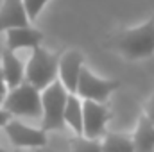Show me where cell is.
I'll list each match as a JSON object with an SVG mask.
<instances>
[{
	"instance_id": "1",
	"label": "cell",
	"mask_w": 154,
	"mask_h": 152,
	"mask_svg": "<svg viewBox=\"0 0 154 152\" xmlns=\"http://www.w3.org/2000/svg\"><path fill=\"white\" fill-rule=\"evenodd\" d=\"M108 48L116 50L125 59L136 61L154 54V16L143 23L115 32L106 43Z\"/></svg>"
},
{
	"instance_id": "2",
	"label": "cell",
	"mask_w": 154,
	"mask_h": 152,
	"mask_svg": "<svg viewBox=\"0 0 154 152\" xmlns=\"http://www.w3.org/2000/svg\"><path fill=\"white\" fill-rule=\"evenodd\" d=\"M57 52H50L43 47H38L31 52V57L25 65V82L34 86L38 91L48 88L54 81H57Z\"/></svg>"
},
{
	"instance_id": "3",
	"label": "cell",
	"mask_w": 154,
	"mask_h": 152,
	"mask_svg": "<svg viewBox=\"0 0 154 152\" xmlns=\"http://www.w3.org/2000/svg\"><path fill=\"white\" fill-rule=\"evenodd\" d=\"M68 91L59 81H54L41 91V131H65V108Z\"/></svg>"
},
{
	"instance_id": "4",
	"label": "cell",
	"mask_w": 154,
	"mask_h": 152,
	"mask_svg": "<svg viewBox=\"0 0 154 152\" xmlns=\"http://www.w3.org/2000/svg\"><path fill=\"white\" fill-rule=\"evenodd\" d=\"M0 108L7 111L11 116L38 118L41 116V91H38L34 86L23 81L20 86L7 91Z\"/></svg>"
},
{
	"instance_id": "5",
	"label": "cell",
	"mask_w": 154,
	"mask_h": 152,
	"mask_svg": "<svg viewBox=\"0 0 154 152\" xmlns=\"http://www.w3.org/2000/svg\"><path fill=\"white\" fill-rule=\"evenodd\" d=\"M118 86H120L118 81L102 79V77L95 75L88 66H82V70L79 74V81H77L75 95L81 100H91V102L106 104L109 95L115 91Z\"/></svg>"
},
{
	"instance_id": "6",
	"label": "cell",
	"mask_w": 154,
	"mask_h": 152,
	"mask_svg": "<svg viewBox=\"0 0 154 152\" xmlns=\"http://www.w3.org/2000/svg\"><path fill=\"white\" fill-rule=\"evenodd\" d=\"M111 118V111L106 104L82 100V136L88 140H100L108 131L106 125Z\"/></svg>"
},
{
	"instance_id": "7",
	"label": "cell",
	"mask_w": 154,
	"mask_h": 152,
	"mask_svg": "<svg viewBox=\"0 0 154 152\" xmlns=\"http://www.w3.org/2000/svg\"><path fill=\"white\" fill-rule=\"evenodd\" d=\"M4 131L11 145H14L16 149H43L48 145L47 132H43L41 129H34L31 125H25L23 122L14 120V118L7 122Z\"/></svg>"
},
{
	"instance_id": "8",
	"label": "cell",
	"mask_w": 154,
	"mask_h": 152,
	"mask_svg": "<svg viewBox=\"0 0 154 152\" xmlns=\"http://www.w3.org/2000/svg\"><path fill=\"white\" fill-rule=\"evenodd\" d=\"M84 66V56L79 50H65L59 56V65H57V81L63 84V88L70 93L75 95L79 74Z\"/></svg>"
},
{
	"instance_id": "9",
	"label": "cell",
	"mask_w": 154,
	"mask_h": 152,
	"mask_svg": "<svg viewBox=\"0 0 154 152\" xmlns=\"http://www.w3.org/2000/svg\"><path fill=\"white\" fill-rule=\"evenodd\" d=\"M41 41H43V32L32 25L9 29L5 32V48L11 52L22 50V48L34 50V48L41 47Z\"/></svg>"
},
{
	"instance_id": "10",
	"label": "cell",
	"mask_w": 154,
	"mask_h": 152,
	"mask_svg": "<svg viewBox=\"0 0 154 152\" xmlns=\"http://www.w3.org/2000/svg\"><path fill=\"white\" fill-rule=\"evenodd\" d=\"M31 25L27 13L23 9L22 0H2L0 4V32H7L9 29L27 27Z\"/></svg>"
},
{
	"instance_id": "11",
	"label": "cell",
	"mask_w": 154,
	"mask_h": 152,
	"mask_svg": "<svg viewBox=\"0 0 154 152\" xmlns=\"http://www.w3.org/2000/svg\"><path fill=\"white\" fill-rule=\"evenodd\" d=\"M0 68H2V75H4L7 90H13L25 81V65L16 56V52L4 48L2 59H0Z\"/></svg>"
},
{
	"instance_id": "12",
	"label": "cell",
	"mask_w": 154,
	"mask_h": 152,
	"mask_svg": "<svg viewBox=\"0 0 154 152\" xmlns=\"http://www.w3.org/2000/svg\"><path fill=\"white\" fill-rule=\"evenodd\" d=\"M131 138H133L134 152H154V125L143 114H140L134 134Z\"/></svg>"
},
{
	"instance_id": "13",
	"label": "cell",
	"mask_w": 154,
	"mask_h": 152,
	"mask_svg": "<svg viewBox=\"0 0 154 152\" xmlns=\"http://www.w3.org/2000/svg\"><path fill=\"white\" fill-rule=\"evenodd\" d=\"M65 125H68L75 132V136H82V100L77 95L68 93L65 108Z\"/></svg>"
},
{
	"instance_id": "14",
	"label": "cell",
	"mask_w": 154,
	"mask_h": 152,
	"mask_svg": "<svg viewBox=\"0 0 154 152\" xmlns=\"http://www.w3.org/2000/svg\"><path fill=\"white\" fill-rule=\"evenodd\" d=\"M102 152H134L133 138L122 132H106L100 140Z\"/></svg>"
},
{
	"instance_id": "15",
	"label": "cell",
	"mask_w": 154,
	"mask_h": 152,
	"mask_svg": "<svg viewBox=\"0 0 154 152\" xmlns=\"http://www.w3.org/2000/svg\"><path fill=\"white\" fill-rule=\"evenodd\" d=\"M66 143H68L70 152H102L100 140H88L84 136H74Z\"/></svg>"
},
{
	"instance_id": "16",
	"label": "cell",
	"mask_w": 154,
	"mask_h": 152,
	"mask_svg": "<svg viewBox=\"0 0 154 152\" xmlns=\"http://www.w3.org/2000/svg\"><path fill=\"white\" fill-rule=\"evenodd\" d=\"M22 2H23V9L27 13L29 22H34L39 16V13L43 11V7L47 5L48 0H22Z\"/></svg>"
},
{
	"instance_id": "17",
	"label": "cell",
	"mask_w": 154,
	"mask_h": 152,
	"mask_svg": "<svg viewBox=\"0 0 154 152\" xmlns=\"http://www.w3.org/2000/svg\"><path fill=\"white\" fill-rule=\"evenodd\" d=\"M143 116L151 122L154 125V91L151 93V97L147 99V102H145V108H143Z\"/></svg>"
},
{
	"instance_id": "18",
	"label": "cell",
	"mask_w": 154,
	"mask_h": 152,
	"mask_svg": "<svg viewBox=\"0 0 154 152\" xmlns=\"http://www.w3.org/2000/svg\"><path fill=\"white\" fill-rule=\"evenodd\" d=\"M7 91H9V90H7V86H5V81H4V75H2V68H0V106H2V102H4Z\"/></svg>"
},
{
	"instance_id": "19",
	"label": "cell",
	"mask_w": 154,
	"mask_h": 152,
	"mask_svg": "<svg viewBox=\"0 0 154 152\" xmlns=\"http://www.w3.org/2000/svg\"><path fill=\"white\" fill-rule=\"evenodd\" d=\"M11 118H13L11 114L7 113V111H4V109L0 108V127H2V129H4V127L7 125V122H9Z\"/></svg>"
},
{
	"instance_id": "20",
	"label": "cell",
	"mask_w": 154,
	"mask_h": 152,
	"mask_svg": "<svg viewBox=\"0 0 154 152\" xmlns=\"http://www.w3.org/2000/svg\"><path fill=\"white\" fill-rule=\"evenodd\" d=\"M39 152H70V150H68V149H66V150H52V149H48V145H47V147L39 149Z\"/></svg>"
},
{
	"instance_id": "21",
	"label": "cell",
	"mask_w": 154,
	"mask_h": 152,
	"mask_svg": "<svg viewBox=\"0 0 154 152\" xmlns=\"http://www.w3.org/2000/svg\"><path fill=\"white\" fill-rule=\"evenodd\" d=\"M0 152H5V150H4V149H2V147H0Z\"/></svg>"
}]
</instances>
